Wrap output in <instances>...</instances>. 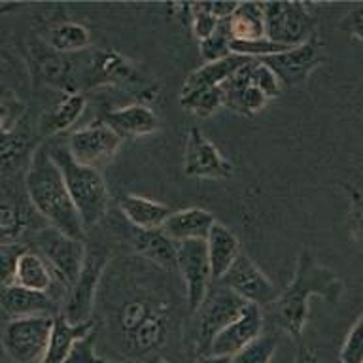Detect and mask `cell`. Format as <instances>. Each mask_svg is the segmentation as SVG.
<instances>
[{"mask_svg":"<svg viewBox=\"0 0 363 363\" xmlns=\"http://www.w3.org/2000/svg\"><path fill=\"white\" fill-rule=\"evenodd\" d=\"M312 295L335 305L342 295V280L329 267L320 265L308 250H303L297 257L291 282L271 305L277 323L291 339H301L303 335L308 318V299Z\"/></svg>","mask_w":363,"mask_h":363,"instance_id":"obj_1","label":"cell"},{"mask_svg":"<svg viewBox=\"0 0 363 363\" xmlns=\"http://www.w3.org/2000/svg\"><path fill=\"white\" fill-rule=\"evenodd\" d=\"M25 191L34 212L50 227L65 233L68 237L85 240L84 223L68 195L59 167L48 153L45 144L34 150L27 164L25 174Z\"/></svg>","mask_w":363,"mask_h":363,"instance_id":"obj_2","label":"cell"},{"mask_svg":"<svg viewBox=\"0 0 363 363\" xmlns=\"http://www.w3.org/2000/svg\"><path fill=\"white\" fill-rule=\"evenodd\" d=\"M45 147H48V153L53 159V163L61 170L68 195L78 210L84 229L99 225L106 218L108 203H110L106 182L102 178L101 170L91 169V167L74 161L65 140L55 138V140L48 142Z\"/></svg>","mask_w":363,"mask_h":363,"instance_id":"obj_3","label":"cell"},{"mask_svg":"<svg viewBox=\"0 0 363 363\" xmlns=\"http://www.w3.org/2000/svg\"><path fill=\"white\" fill-rule=\"evenodd\" d=\"M99 87H118L129 91L138 104L152 106L159 99L161 87L152 76H147L116 50H93L87 53L84 91Z\"/></svg>","mask_w":363,"mask_h":363,"instance_id":"obj_4","label":"cell"},{"mask_svg":"<svg viewBox=\"0 0 363 363\" xmlns=\"http://www.w3.org/2000/svg\"><path fill=\"white\" fill-rule=\"evenodd\" d=\"M87 53L89 50L67 55L51 50L42 38H30L27 45V59L34 84L61 91L62 95L84 93Z\"/></svg>","mask_w":363,"mask_h":363,"instance_id":"obj_5","label":"cell"},{"mask_svg":"<svg viewBox=\"0 0 363 363\" xmlns=\"http://www.w3.org/2000/svg\"><path fill=\"white\" fill-rule=\"evenodd\" d=\"M246 301L238 297L235 291H231L220 282L210 286L203 303L195 311L197 314V323H195V350L197 356L208 354V348L216 335L221 329L227 328L233 320L240 316V312L246 308Z\"/></svg>","mask_w":363,"mask_h":363,"instance_id":"obj_6","label":"cell"},{"mask_svg":"<svg viewBox=\"0 0 363 363\" xmlns=\"http://www.w3.org/2000/svg\"><path fill=\"white\" fill-rule=\"evenodd\" d=\"M112 259V250L104 246H87L79 274L65 299V311L61 312L68 322L82 323L91 320L95 306L96 291Z\"/></svg>","mask_w":363,"mask_h":363,"instance_id":"obj_7","label":"cell"},{"mask_svg":"<svg viewBox=\"0 0 363 363\" xmlns=\"http://www.w3.org/2000/svg\"><path fill=\"white\" fill-rule=\"evenodd\" d=\"M53 328V316L11 318L0 342L10 363H40L44 359Z\"/></svg>","mask_w":363,"mask_h":363,"instance_id":"obj_8","label":"cell"},{"mask_svg":"<svg viewBox=\"0 0 363 363\" xmlns=\"http://www.w3.org/2000/svg\"><path fill=\"white\" fill-rule=\"evenodd\" d=\"M265 38L295 48L316 34V19L305 2H261Z\"/></svg>","mask_w":363,"mask_h":363,"instance_id":"obj_9","label":"cell"},{"mask_svg":"<svg viewBox=\"0 0 363 363\" xmlns=\"http://www.w3.org/2000/svg\"><path fill=\"white\" fill-rule=\"evenodd\" d=\"M34 244H36V252L50 263L68 295L84 263L85 248H87L85 240L68 237L65 233L57 231L55 227L48 225L40 227L34 237Z\"/></svg>","mask_w":363,"mask_h":363,"instance_id":"obj_10","label":"cell"},{"mask_svg":"<svg viewBox=\"0 0 363 363\" xmlns=\"http://www.w3.org/2000/svg\"><path fill=\"white\" fill-rule=\"evenodd\" d=\"M274 72L282 87H301L323 61L322 40L318 34L301 45L257 59Z\"/></svg>","mask_w":363,"mask_h":363,"instance_id":"obj_11","label":"cell"},{"mask_svg":"<svg viewBox=\"0 0 363 363\" xmlns=\"http://www.w3.org/2000/svg\"><path fill=\"white\" fill-rule=\"evenodd\" d=\"M65 142L74 161L91 169H99L116 157L123 138L116 135L102 119H96L82 129L72 130Z\"/></svg>","mask_w":363,"mask_h":363,"instance_id":"obj_12","label":"cell"},{"mask_svg":"<svg viewBox=\"0 0 363 363\" xmlns=\"http://www.w3.org/2000/svg\"><path fill=\"white\" fill-rule=\"evenodd\" d=\"M184 174L201 180H225L235 172L231 161H227L214 142L208 140L201 127L191 125L187 130L184 147Z\"/></svg>","mask_w":363,"mask_h":363,"instance_id":"obj_13","label":"cell"},{"mask_svg":"<svg viewBox=\"0 0 363 363\" xmlns=\"http://www.w3.org/2000/svg\"><path fill=\"white\" fill-rule=\"evenodd\" d=\"M218 282L235 291L246 303L259 308L271 306L278 295L274 282L244 252L237 255V259L233 261L231 267Z\"/></svg>","mask_w":363,"mask_h":363,"instance_id":"obj_14","label":"cell"},{"mask_svg":"<svg viewBox=\"0 0 363 363\" xmlns=\"http://www.w3.org/2000/svg\"><path fill=\"white\" fill-rule=\"evenodd\" d=\"M176 271L180 272L184 284H186L187 311L195 314L199 305L203 303L204 295L210 288V280H212L204 240L178 242Z\"/></svg>","mask_w":363,"mask_h":363,"instance_id":"obj_15","label":"cell"},{"mask_svg":"<svg viewBox=\"0 0 363 363\" xmlns=\"http://www.w3.org/2000/svg\"><path fill=\"white\" fill-rule=\"evenodd\" d=\"M263 325H265V318L261 308L248 303L237 320H233L227 328L216 335V339L208 348V354L233 357L263 333Z\"/></svg>","mask_w":363,"mask_h":363,"instance_id":"obj_16","label":"cell"},{"mask_svg":"<svg viewBox=\"0 0 363 363\" xmlns=\"http://www.w3.org/2000/svg\"><path fill=\"white\" fill-rule=\"evenodd\" d=\"M102 121L121 138H144L161 130V119L153 108L138 102L108 110Z\"/></svg>","mask_w":363,"mask_h":363,"instance_id":"obj_17","label":"cell"},{"mask_svg":"<svg viewBox=\"0 0 363 363\" xmlns=\"http://www.w3.org/2000/svg\"><path fill=\"white\" fill-rule=\"evenodd\" d=\"M0 306L10 318L55 316L59 306L50 294L34 291L17 284L0 288Z\"/></svg>","mask_w":363,"mask_h":363,"instance_id":"obj_18","label":"cell"},{"mask_svg":"<svg viewBox=\"0 0 363 363\" xmlns=\"http://www.w3.org/2000/svg\"><path fill=\"white\" fill-rule=\"evenodd\" d=\"M250 61L252 59L244 62L242 67L221 85V91L225 96V108H229L231 112L238 113V116H246V118L259 113L269 102V99L250 82Z\"/></svg>","mask_w":363,"mask_h":363,"instance_id":"obj_19","label":"cell"},{"mask_svg":"<svg viewBox=\"0 0 363 363\" xmlns=\"http://www.w3.org/2000/svg\"><path fill=\"white\" fill-rule=\"evenodd\" d=\"M93 331H96V322L93 318L87 322L72 323L68 322L62 314H55L48 350H45L44 359L40 363H67L74 346L78 345L79 340H84L85 337H89Z\"/></svg>","mask_w":363,"mask_h":363,"instance_id":"obj_20","label":"cell"},{"mask_svg":"<svg viewBox=\"0 0 363 363\" xmlns=\"http://www.w3.org/2000/svg\"><path fill=\"white\" fill-rule=\"evenodd\" d=\"M27 201L13 189L0 187V240L13 242L40 218Z\"/></svg>","mask_w":363,"mask_h":363,"instance_id":"obj_21","label":"cell"},{"mask_svg":"<svg viewBox=\"0 0 363 363\" xmlns=\"http://www.w3.org/2000/svg\"><path fill=\"white\" fill-rule=\"evenodd\" d=\"M130 246L144 259L152 261L153 265L164 271H176V255L178 244L163 233V229H136L130 233Z\"/></svg>","mask_w":363,"mask_h":363,"instance_id":"obj_22","label":"cell"},{"mask_svg":"<svg viewBox=\"0 0 363 363\" xmlns=\"http://www.w3.org/2000/svg\"><path fill=\"white\" fill-rule=\"evenodd\" d=\"M214 216L208 210L191 208L172 210V214L167 218L163 223V233L169 238H172L176 244L186 242V240H206L210 227L214 225Z\"/></svg>","mask_w":363,"mask_h":363,"instance_id":"obj_23","label":"cell"},{"mask_svg":"<svg viewBox=\"0 0 363 363\" xmlns=\"http://www.w3.org/2000/svg\"><path fill=\"white\" fill-rule=\"evenodd\" d=\"M204 244H206V255H208L210 274H212V280L218 282L231 267L233 261L237 259V255L242 252L240 240L229 227L216 221L214 225L210 227Z\"/></svg>","mask_w":363,"mask_h":363,"instance_id":"obj_24","label":"cell"},{"mask_svg":"<svg viewBox=\"0 0 363 363\" xmlns=\"http://www.w3.org/2000/svg\"><path fill=\"white\" fill-rule=\"evenodd\" d=\"M248 61V57L240 55H229L220 61L204 62L203 67H199L197 70L189 72L184 84H182L180 96L195 93V91L212 89V87H220L231 78L233 74L237 72L238 68L242 67L244 62Z\"/></svg>","mask_w":363,"mask_h":363,"instance_id":"obj_25","label":"cell"},{"mask_svg":"<svg viewBox=\"0 0 363 363\" xmlns=\"http://www.w3.org/2000/svg\"><path fill=\"white\" fill-rule=\"evenodd\" d=\"M85 106H87V99L84 93L62 95L61 101L40 118L38 133L48 138H57L82 118Z\"/></svg>","mask_w":363,"mask_h":363,"instance_id":"obj_26","label":"cell"},{"mask_svg":"<svg viewBox=\"0 0 363 363\" xmlns=\"http://www.w3.org/2000/svg\"><path fill=\"white\" fill-rule=\"evenodd\" d=\"M119 210L136 229H161L167 218L172 214V208L167 204L133 193L119 199Z\"/></svg>","mask_w":363,"mask_h":363,"instance_id":"obj_27","label":"cell"},{"mask_svg":"<svg viewBox=\"0 0 363 363\" xmlns=\"http://www.w3.org/2000/svg\"><path fill=\"white\" fill-rule=\"evenodd\" d=\"M16 284L23 288L50 294L51 288L59 284V278L50 267V263L33 248H27L17 261Z\"/></svg>","mask_w":363,"mask_h":363,"instance_id":"obj_28","label":"cell"},{"mask_svg":"<svg viewBox=\"0 0 363 363\" xmlns=\"http://www.w3.org/2000/svg\"><path fill=\"white\" fill-rule=\"evenodd\" d=\"M34 150L33 136L28 130L19 129V125L0 130V170L16 172L21 167H27Z\"/></svg>","mask_w":363,"mask_h":363,"instance_id":"obj_29","label":"cell"},{"mask_svg":"<svg viewBox=\"0 0 363 363\" xmlns=\"http://www.w3.org/2000/svg\"><path fill=\"white\" fill-rule=\"evenodd\" d=\"M225 30L231 40L252 42L265 38V21L261 2H238L231 17L225 21Z\"/></svg>","mask_w":363,"mask_h":363,"instance_id":"obj_30","label":"cell"},{"mask_svg":"<svg viewBox=\"0 0 363 363\" xmlns=\"http://www.w3.org/2000/svg\"><path fill=\"white\" fill-rule=\"evenodd\" d=\"M45 44L50 45L51 50L59 51V53H82L91 48V33L89 28L82 25V23L70 21H57L48 27L45 33Z\"/></svg>","mask_w":363,"mask_h":363,"instance_id":"obj_31","label":"cell"},{"mask_svg":"<svg viewBox=\"0 0 363 363\" xmlns=\"http://www.w3.org/2000/svg\"><path fill=\"white\" fill-rule=\"evenodd\" d=\"M180 104L186 108L187 112H191L193 116L206 119L225 108V96H223V91H221L220 85V87L195 91V93L180 96Z\"/></svg>","mask_w":363,"mask_h":363,"instance_id":"obj_32","label":"cell"},{"mask_svg":"<svg viewBox=\"0 0 363 363\" xmlns=\"http://www.w3.org/2000/svg\"><path fill=\"white\" fill-rule=\"evenodd\" d=\"M278 339L277 335L261 333L248 346L231 357V363H271L274 352H277Z\"/></svg>","mask_w":363,"mask_h":363,"instance_id":"obj_33","label":"cell"},{"mask_svg":"<svg viewBox=\"0 0 363 363\" xmlns=\"http://www.w3.org/2000/svg\"><path fill=\"white\" fill-rule=\"evenodd\" d=\"M27 113L25 102L8 85L0 84V130L13 129Z\"/></svg>","mask_w":363,"mask_h":363,"instance_id":"obj_34","label":"cell"},{"mask_svg":"<svg viewBox=\"0 0 363 363\" xmlns=\"http://www.w3.org/2000/svg\"><path fill=\"white\" fill-rule=\"evenodd\" d=\"M227 21V19H225ZM225 21H221L216 28V33L208 38H204L199 42V55L204 62L220 61V59H225V57L233 55L231 50H229V34L225 30Z\"/></svg>","mask_w":363,"mask_h":363,"instance_id":"obj_35","label":"cell"},{"mask_svg":"<svg viewBox=\"0 0 363 363\" xmlns=\"http://www.w3.org/2000/svg\"><path fill=\"white\" fill-rule=\"evenodd\" d=\"M248 70L252 85H255L269 101L280 96V93H282V85H280V82H278V78L274 76V72H272L271 68L265 67V65L261 61H257V59H252L248 65Z\"/></svg>","mask_w":363,"mask_h":363,"instance_id":"obj_36","label":"cell"},{"mask_svg":"<svg viewBox=\"0 0 363 363\" xmlns=\"http://www.w3.org/2000/svg\"><path fill=\"white\" fill-rule=\"evenodd\" d=\"M25 250H27V246L17 242L0 244V288L16 284L17 261Z\"/></svg>","mask_w":363,"mask_h":363,"instance_id":"obj_37","label":"cell"},{"mask_svg":"<svg viewBox=\"0 0 363 363\" xmlns=\"http://www.w3.org/2000/svg\"><path fill=\"white\" fill-rule=\"evenodd\" d=\"M340 363H363V316H357L339 352Z\"/></svg>","mask_w":363,"mask_h":363,"instance_id":"obj_38","label":"cell"},{"mask_svg":"<svg viewBox=\"0 0 363 363\" xmlns=\"http://www.w3.org/2000/svg\"><path fill=\"white\" fill-rule=\"evenodd\" d=\"M220 23L221 21H218L216 17L210 16L208 11L203 10L201 2L191 4V10H189V30H191L193 36H195L199 42L212 36Z\"/></svg>","mask_w":363,"mask_h":363,"instance_id":"obj_39","label":"cell"},{"mask_svg":"<svg viewBox=\"0 0 363 363\" xmlns=\"http://www.w3.org/2000/svg\"><path fill=\"white\" fill-rule=\"evenodd\" d=\"M342 187L348 193V201H350V206H348V223L352 227V237H354L356 244H359V240H362V193L354 186L342 184Z\"/></svg>","mask_w":363,"mask_h":363,"instance_id":"obj_40","label":"cell"},{"mask_svg":"<svg viewBox=\"0 0 363 363\" xmlns=\"http://www.w3.org/2000/svg\"><path fill=\"white\" fill-rule=\"evenodd\" d=\"M96 337V331L89 335V337H85L84 340H79L78 345L74 346L72 354L68 356L67 363H113V362H106V359H102L95 354V348H93V340Z\"/></svg>","mask_w":363,"mask_h":363,"instance_id":"obj_41","label":"cell"},{"mask_svg":"<svg viewBox=\"0 0 363 363\" xmlns=\"http://www.w3.org/2000/svg\"><path fill=\"white\" fill-rule=\"evenodd\" d=\"M238 2H201L204 11H208L210 16L216 17L218 21H225L231 17Z\"/></svg>","mask_w":363,"mask_h":363,"instance_id":"obj_42","label":"cell"},{"mask_svg":"<svg viewBox=\"0 0 363 363\" xmlns=\"http://www.w3.org/2000/svg\"><path fill=\"white\" fill-rule=\"evenodd\" d=\"M362 13H363V8H362V6H359L357 10L350 11V13H348V17H346V25H348V30H350V34L356 40H362L363 38Z\"/></svg>","mask_w":363,"mask_h":363,"instance_id":"obj_43","label":"cell"},{"mask_svg":"<svg viewBox=\"0 0 363 363\" xmlns=\"http://www.w3.org/2000/svg\"><path fill=\"white\" fill-rule=\"evenodd\" d=\"M25 8V4H19V2H6V4H0V17L8 16V13H13V11ZM0 59H4L8 62H13V57L10 55V51H6L4 48H0Z\"/></svg>","mask_w":363,"mask_h":363,"instance_id":"obj_44","label":"cell"},{"mask_svg":"<svg viewBox=\"0 0 363 363\" xmlns=\"http://www.w3.org/2000/svg\"><path fill=\"white\" fill-rule=\"evenodd\" d=\"M295 363H318V354L312 346H301L295 356Z\"/></svg>","mask_w":363,"mask_h":363,"instance_id":"obj_45","label":"cell"},{"mask_svg":"<svg viewBox=\"0 0 363 363\" xmlns=\"http://www.w3.org/2000/svg\"><path fill=\"white\" fill-rule=\"evenodd\" d=\"M195 363H231V357L225 356H212V354H204V356H199Z\"/></svg>","mask_w":363,"mask_h":363,"instance_id":"obj_46","label":"cell"}]
</instances>
